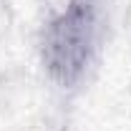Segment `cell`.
<instances>
[{
    "instance_id": "1",
    "label": "cell",
    "mask_w": 131,
    "mask_h": 131,
    "mask_svg": "<svg viewBox=\"0 0 131 131\" xmlns=\"http://www.w3.org/2000/svg\"><path fill=\"white\" fill-rule=\"evenodd\" d=\"M111 28V0H78L68 15L38 23L35 53L50 86L61 93L83 88L101 63Z\"/></svg>"
},
{
    "instance_id": "2",
    "label": "cell",
    "mask_w": 131,
    "mask_h": 131,
    "mask_svg": "<svg viewBox=\"0 0 131 131\" xmlns=\"http://www.w3.org/2000/svg\"><path fill=\"white\" fill-rule=\"evenodd\" d=\"M78 5V0H35V10H38V23L56 20V18L68 15L73 8Z\"/></svg>"
},
{
    "instance_id": "3",
    "label": "cell",
    "mask_w": 131,
    "mask_h": 131,
    "mask_svg": "<svg viewBox=\"0 0 131 131\" xmlns=\"http://www.w3.org/2000/svg\"><path fill=\"white\" fill-rule=\"evenodd\" d=\"M15 25V8L13 0H0V38H5Z\"/></svg>"
},
{
    "instance_id": "4",
    "label": "cell",
    "mask_w": 131,
    "mask_h": 131,
    "mask_svg": "<svg viewBox=\"0 0 131 131\" xmlns=\"http://www.w3.org/2000/svg\"><path fill=\"white\" fill-rule=\"evenodd\" d=\"M124 28H126V35H129V40H131V0H129V5H126V10H124Z\"/></svg>"
}]
</instances>
